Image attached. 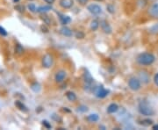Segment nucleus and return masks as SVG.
<instances>
[{"mask_svg":"<svg viewBox=\"0 0 158 130\" xmlns=\"http://www.w3.org/2000/svg\"><path fill=\"white\" fill-rule=\"evenodd\" d=\"M99 119V117H98V115L96 114V113H92V114H90L88 117H87V120L90 121V122H96L98 121Z\"/></svg>","mask_w":158,"mask_h":130,"instance_id":"obj_21","label":"nucleus"},{"mask_svg":"<svg viewBox=\"0 0 158 130\" xmlns=\"http://www.w3.org/2000/svg\"><path fill=\"white\" fill-rule=\"evenodd\" d=\"M42 124L44 125L47 128H51V125L49 124L47 120H43V121H42Z\"/></svg>","mask_w":158,"mask_h":130,"instance_id":"obj_32","label":"nucleus"},{"mask_svg":"<svg viewBox=\"0 0 158 130\" xmlns=\"http://www.w3.org/2000/svg\"><path fill=\"white\" fill-rule=\"evenodd\" d=\"M58 15L60 16L59 19H60V21H61L62 25H67V24H69V23L71 21L70 18L69 17V16H65V15L61 14V13H58Z\"/></svg>","mask_w":158,"mask_h":130,"instance_id":"obj_15","label":"nucleus"},{"mask_svg":"<svg viewBox=\"0 0 158 130\" xmlns=\"http://www.w3.org/2000/svg\"><path fill=\"white\" fill-rule=\"evenodd\" d=\"M60 33L63 36H65V37H71L72 34H73L72 31L69 28V27H63L60 29Z\"/></svg>","mask_w":158,"mask_h":130,"instance_id":"obj_13","label":"nucleus"},{"mask_svg":"<svg viewBox=\"0 0 158 130\" xmlns=\"http://www.w3.org/2000/svg\"><path fill=\"white\" fill-rule=\"evenodd\" d=\"M83 78H84V81H85V83L86 85H91V84L93 83V78H92L90 72H88V71H85V73H84Z\"/></svg>","mask_w":158,"mask_h":130,"instance_id":"obj_12","label":"nucleus"},{"mask_svg":"<svg viewBox=\"0 0 158 130\" xmlns=\"http://www.w3.org/2000/svg\"><path fill=\"white\" fill-rule=\"evenodd\" d=\"M13 1H14V2H15V3H18V2H19V0H13Z\"/></svg>","mask_w":158,"mask_h":130,"instance_id":"obj_39","label":"nucleus"},{"mask_svg":"<svg viewBox=\"0 0 158 130\" xmlns=\"http://www.w3.org/2000/svg\"><path fill=\"white\" fill-rule=\"evenodd\" d=\"M148 14L153 19H158V4H154L148 9Z\"/></svg>","mask_w":158,"mask_h":130,"instance_id":"obj_8","label":"nucleus"},{"mask_svg":"<svg viewBox=\"0 0 158 130\" xmlns=\"http://www.w3.org/2000/svg\"><path fill=\"white\" fill-rule=\"evenodd\" d=\"M152 128H153V129H154V130H158V124L154 125V126H153Z\"/></svg>","mask_w":158,"mask_h":130,"instance_id":"obj_37","label":"nucleus"},{"mask_svg":"<svg viewBox=\"0 0 158 130\" xmlns=\"http://www.w3.org/2000/svg\"><path fill=\"white\" fill-rule=\"evenodd\" d=\"M118 110V107L117 104H115V103H112V104H110L109 106H108L107 107V113H115Z\"/></svg>","mask_w":158,"mask_h":130,"instance_id":"obj_14","label":"nucleus"},{"mask_svg":"<svg viewBox=\"0 0 158 130\" xmlns=\"http://www.w3.org/2000/svg\"><path fill=\"white\" fill-rule=\"evenodd\" d=\"M100 26H101L102 30L104 31V33L106 34H112V31L113 29L111 27L110 24L106 21V20H103L100 22Z\"/></svg>","mask_w":158,"mask_h":130,"instance_id":"obj_9","label":"nucleus"},{"mask_svg":"<svg viewBox=\"0 0 158 130\" xmlns=\"http://www.w3.org/2000/svg\"><path fill=\"white\" fill-rule=\"evenodd\" d=\"M0 35H1V36H4V37H6V36L8 35L7 31H6V29L4 28L3 27H1V26H0Z\"/></svg>","mask_w":158,"mask_h":130,"instance_id":"obj_28","label":"nucleus"},{"mask_svg":"<svg viewBox=\"0 0 158 130\" xmlns=\"http://www.w3.org/2000/svg\"><path fill=\"white\" fill-rule=\"evenodd\" d=\"M94 94H95V96L98 97V98H99V99H104V98H106V97L107 96L108 93H109V90H106V89H105L103 86H98L96 87L94 90Z\"/></svg>","mask_w":158,"mask_h":130,"instance_id":"obj_5","label":"nucleus"},{"mask_svg":"<svg viewBox=\"0 0 158 130\" xmlns=\"http://www.w3.org/2000/svg\"><path fill=\"white\" fill-rule=\"evenodd\" d=\"M66 76H67V74H66L65 70H63V69L58 70L56 74V76H55V80H56V82L58 83V84L62 83L65 80V78H66Z\"/></svg>","mask_w":158,"mask_h":130,"instance_id":"obj_7","label":"nucleus"},{"mask_svg":"<svg viewBox=\"0 0 158 130\" xmlns=\"http://www.w3.org/2000/svg\"><path fill=\"white\" fill-rule=\"evenodd\" d=\"M87 10L90 11L91 14L93 15H98L102 12V8L98 5H96V4H92V5H90V6L87 7Z\"/></svg>","mask_w":158,"mask_h":130,"instance_id":"obj_6","label":"nucleus"},{"mask_svg":"<svg viewBox=\"0 0 158 130\" xmlns=\"http://www.w3.org/2000/svg\"><path fill=\"white\" fill-rule=\"evenodd\" d=\"M44 1H45L47 4H48V5H53L56 0H44Z\"/></svg>","mask_w":158,"mask_h":130,"instance_id":"obj_36","label":"nucleus"},{"mask_svg":"<svg viewBox=\"0 0 158 130\" xmlns=\"http://www.w3.org/2000/svg\"><path fill=\"white\" fill-rule=\"evenodd\" d=\"M77 111H78V112H82V113H85V112H87V111H88V107H85V106H80V107H78Z\"/></svg>","mask_w":158,"mask_h":130,"instance_id":"obj_30","label":"nucleus"},{"mask_svg":"<svg viewBox=\"0 0 158 130\" xmlns=\"http://www.w3.org/2000/svg\"><path fill=\"white\" fill-rule=\"evenodd\" d=\"M98 1H100V0H98Z\"/></svg>","mask_w":158,"mask_h":130,"instance_id":"obj_40","label":"nucleus"},{"mask_svg":"<svg viewBox=\"0 0 158 130\" xmlns=\"http://www.w3.org/2000/svg\"><path fill=\"white\" fill-rule=\"evenodd\" d=\"M31 89L34 90V92H39L40 90V85L38 83H34L31 85Z\"/></svg>","mask_w":158,"mask_h":130,"instance_id":"obj_24","label":"nucleus"},{"mask_svg":"<svg viewBox=\"0 0 158 130\" xmlns=\"http://www.w3.org/2000/svg\"><path fill=\"white\" fill-rule=\"evenodd\" d=\"M107 10L109 12H111V13H113L114 12V7L113 6H111V5H109L107 6Z\"/></svg>","mask_w":158,"mask_h":130,"instance_id":"obj_31","label":"nucleus"},{"mask_svg":"<svg viewBox=\"0 0 158 130\" xmlns=\"http://www.w3.org/2000/svg\"><path fill=\"white\" fill-rule=\"evenodd\" d=\"M139 78H140V81L144 84H148L149 82V75L146 70L139 71Z\"/></svg>","mask_w":158,"mask_h":130,"instance_id":"obj_10","label":"nucleus"},{"mask_svg":"<svg viewBox=\"0 0 158 130\" xmlns=\"http://www.w3.org/2000/svg\"><path fill=\"white\" fill-rule=\"evenodd\" d=\"M15 106H16L20 111H22V112H27V107L21 101H19V100L15 101Z\"/></svg>","mask_w":158,"mask_h":130,"instance_id":"obj_16","label":"nucleus"},{"mask_svg":"<svg viewBox=\"0 0 158 130\" xmlns=\"http://www.w3.org/2000/svg\"><path fill=\"white\" fill-rule=\"evenodd\" d=\"M40 19H41V20H42V21L44 22V24H46V25H51V19H49L48 16L45 15L44 13H42Z\"/></svg>","mask_w":158,"mask_h":130,"instance_id":"obj_23","label":"nucleus"},{"mask_svg":"<svg viewBox=\"0 0 158 130\" xmlns=\"http://www.w3.org/2000/svg\"><path fill=\"white\" fill-rule=\"evenodd\" d=\"M27 8H28V10L31 12H36V11H37V8H36V6H35L34 4H29Z\"/></svg>","mask_w":158,"mask_h":130,"instance_id":"obj_26","label":"nucleus"},{"mask_svg":"<svg viewBox=\"0 0 158 130\" xmlns=\"http://www.w3.org/2000/svg\"><path fill=\"white\" fill-rule=\"evenodd\" d=\"M140 124L142 125V126H144V127H148V126H150V125L153 124V120L149 119L142 120L140 121Z\"/></svg>","mask_w":158,"mask_h":130,"instance_id":"obj_22","label":"nucleus"},{"mask_svg":"<svg viewBox=\"0 0 158 130\" xmlns=\"http://www.w3.org/2000/svg\"><path fill=\"white\" fill-rule=\"evenodd\" d=\"M54 63V57L50 54H46L44 57H42V66L46 69H48L52 67Z\"/></svg>","mask_w":158,"mask_h":130,"instance_id":"obj_4","label":"nucleus"},{"mask_svg":"<svg viewBox=\"0 0 158 130\" xmlns=\"http://www.w3.org/2000/svg\"><path fill=\"white\" fill-rule=\"evenodd\" d=\"M128 86L132 90H139L141 87V81L136 78H131L128 80Z\"/></svg>","mask_w":158,"mask_h":130,"instance_id":"obj_3","label":"nucleus"},{"mask_svg":"<svg viewBox=\"0 0 158 130\" xmlns=\"http://www.w3.org/2000/svg\"><path fill=\"white\" fill-rule=\"evenodd\" d=\"M137 62L140 65H143V66H149L153 64L155 61H156V57L148 52H145V53H141L140 54L137 58H136Z\"/></svg>","mask_w":158,"mask_h":130,"instance_id":"obj_1","label":"nucleus"},{"mask_svg":"<svg viewBox=\"0 0 158 130\" xmlns=\"http://www.w3.org/2000/svg\"><path fill=\"white\" fill-rule=\"evenodd\" d=\"M138 111H139V113L142 115H144V116H152L155 113V111H154L152 107L145 100H142L139 103Z\"/></svg>","mask_w":158,"mask_h":130,"instance_id":"obj_2","label":"nucleus"},{"mask_svg":"<svg viewBox=\"0 0 158 130\" xmlns=\"http://www.w3.org/2000/svg\"><path fill=\"white\" fill-rule=\"evenodd\" d=\"M59 5L63 9H69L73 6L74 1L73 0H60Z\"/></svg>","mask_w":158,"mask_h":130,"instance_id":"obj_11","label":"nucleus"},{"mask_svg":"<svg viewBox=\"0 0 158 130\" xmlns=\"http://www.w3.org/2000/svg\"><path fill=\"white\" fill-rule=\"evenodd\" d=\"M149 32L151 34H158V23L156 24V25H154L152 27L149 29Z\"/></svg>","mask_w":158,"mask_h":130,"instance_id":"obj_25","label":"nucleus"},{"mask_svg":"<svg viewBox=\"0 0 158 130\" xmlns=\"http://www.w3.org/2000/svg\"><path fill=\"white\" fill-rule=\"evenodd\" d=\"M77 2H78L80 5L85 6V5H86L88 3V0H77Z\"/></svg>","mask_w":158,"mask_h":130,"instance_id":"obj_33","label":"nucleus"},{"mask_svg":"<svg viewBox=\"0 0 158 130\" xmlns=\"http://www.w3.org/2000/svg\"><path fill=\"white\" fill-rule=\"evenodd\" d=\"M52 9L51 6H40L37 8V12H40V13H46L48 11H49Z\"/></svg>","mask_w":158,"mask_h":130,"instance_id":"obj_18","label":"nucleus"},{"mask_svg":"<svg viewBox=\"0 0 158 130\" xmlns=\"http://www.w3.org/2000/svg\"><path fill=\"white\" fill-rule=\"evenodd\" d=\"M66 97L69 101L74 102L77 100V95L74 93L73 91H67L66 92Z\"/></svg>","mask_w":158,"mask_h":130,"instance_id":"obj_17","label":"nucleus"},{"mask_svg":"<svg viewBox=\"0 0 158 130\" xmlns=\"http://www.w3.org/2000/svg\"><path fill=\"white\" fill-rule=\"evenodd\" d=\"M40 29H41V31H42L43 33H48V29L47 28L46 26H41V27H40Z\"/></svg>","mask_w":158,"mask_h":130,"instance_id":"obj_34","label":"nucleus"},{"mask_svg":"<svg viewBox=\"0 0 158 130\" xmlns=\"http://www.w3.org/2000/svg\"><path fill=\"white\" fill-rule=\"evenodd\" d=\"M99 128H103V129H106V128H105L104 126H100V127H99Z\"/></svg>","mask_w":158,"mask_h":130,"instance_id":"obj_38","label":"nucleus"},{"mask_svg":"<svg viewBox=\"0 0 158 130\" xmlns=\"http://www.w3.org/2000/svg\"><path fill=\"white\" fill-rule=\"evenodd\" d=\"M98 27H99V21L98 20L94 19L90 22V30L91 31H96Z\"/></svg>","mask_w":158,"mask_h":130,"instance_id":"obj_20","label":"nucleus"},{"mask_svg":"<svg viewBox=\"0 0 158 130\" xmlns=\"http://www.w3.org/2000/svg\"><path fill=\"white\" fill-rule=\"evenodd\" d=\"M154 82H155V84L158 86V73H156L155 75V77H154Z\"/></svg>","mask_w":158,"mask_h":130,"instance_id":"obj_35","label":"nucleus"},{"mask_svg":"<svg viewBox=\"0 0 158 130\" xmlns=\"http://www.w3.org/2000/svg\"><path fill=\"white\" fill-rule=\"evenodd\" d=\"M75 35H76V38H77V39H84V38H85V34H84L83 32H81V31L77 32Z\"/></svg>","mask_w":158,"mask_h":130,"instance_id":"obj_27","label":"nucleus"},{"mask_svg":"<svg viewBox=\"0 0 158 130\" xmlns=\"http://www.w3.org/2000/svg\"><path fill=\"white\" fill-rule=\"evenodd\" d=\"M15 10L18 11H19V12H24L25 11V7L21 5H17V6H15Z\"/></svg>","mask_w":158,"mask_h":130,"instance_id":"obj_29","label":"nucleus"},{"mask_svg":"<svg viewBox=\"0 0 158 130\" xmlns=\"http://www.w3.org/2000/svg\"><path fill=\"white\" fill-rule=\"evenodd\" d=\"M15 54L16 55H18V56H21V55H23V53H24V48H23L22 46L20 45L19 43H18V44H16V46H15Z\"/></svg>","mask_w":158,"mask_h":130,"instance_id":"obj_19","label":"nucleus"}]
</instances>
